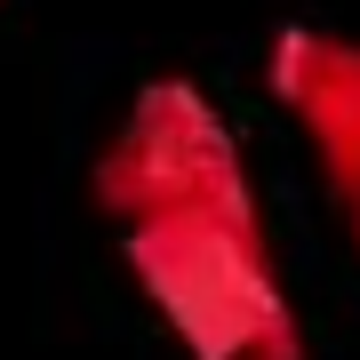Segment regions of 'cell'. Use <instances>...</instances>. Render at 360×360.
Returning a JSON list of instances; mask_svg holds the SVG:
<instances>
[{"label": "cell", "instance_id": "6da1fadb", "mask_svg": "<svg viewBox=\"0 0 360 360\" xmlns=\"http://www.w3.org/2000/svg\"><path fill=\"white\" fill-rule=\"evenodd\" d=\"M129 272L153 296L160 328L193 360H312L272 281L257 200L232 208H160L129 224Z\"/></svg>", "mask_w": 360, "mask_h": 360}, {"label": "cell", "instance_id": "7a4b0ae2", "mask_svg": "<svg viewBox=\"0 0 360 360\" xmlns=\"http://www.w3.org/2000/svg\"><path fill=\"white\" fill-rule=\"evenodd\" d=\"M96 200L120 224H136V217H160V208H232L257 193H248L240 144L217 120V104L193 80H153V89H136L112 153L96 160Z\"/></svg>", "mask_w": 360, "mask_h": 360}, {"label": "cell", "instance_id": "3957f363", "mask_svg": "<svg viewBox=\"0 0 360 360\" xmlns=\"http://www.w3.org/2000/svg\"><path fill=\"white\" fill-rule=\"evenodd\" d=\"M272 96L304 120L312 153L328 168V193L352 224V248H360V40L288 25L272 49Z\"/></svg>", "mask_w": 360, "mask_h": 360}]
</instances>
